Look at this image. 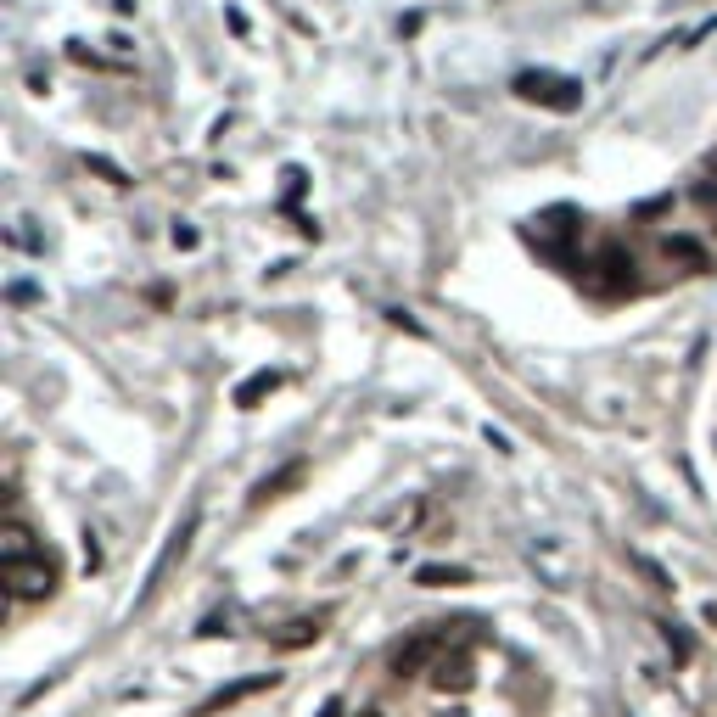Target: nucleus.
I'll return each instance as SVG.
<instances>
[{"label": "nucleus", "instance_id": "obj_1", "mask_svg": "<svg viewBox=\"0 0 717 717\" xmlns=\"http://www.w3.org/2000/svg\"><path fill=\"white\" fill-rule=\"evenodd\" d=\"M633 269H639V264H633L628 247H622V241H605L594 258L577 264V281H583V292H589V297H605V303H611V297L639 292V275H633Z\"/></svg>", "mask_w": 717, "mask_h": 717}, {"label": "nucleus", "instance_id": "obj_2", "mask_svg": "<svg viewBox=\"0 0 717 717\" xmlns=\"http://www.w3.org/2000/svg\"><path fill=\"white\" fill-rule=\"evenodd\" d=\"M0 589L17 605H40L57 594V566H51L45 549H34V555H0Z\"/></svg>", "mask_w": 717, "mask_h": 717}, {"label": "nucleus", "instance_id": "obj_3", "mask_svg": "<svg viewBox=\"0 0 717 717\" xmlns=\"http://www.w3.org/2000/svg\"><path fill=\"white\" fill-rule=\"evenodd\" d=\"M510 90H516L521 101L544 107V113H577V107H583V79H572V73L527 68V73H516V85Z\"/></svg>", "mask_w": 717, "mask_h": 717}, {"label": "nucleus", "instance_id": "obj_4", "mask_svg": "<svg viewBox=\"0 0 717 717\" xmlns=\"http://www.w3.org/2000/svg\"><path fill=\"white\" fill-rule=\"evenodd\" d=\"M538 230H527V236L538 241V253L544 258H555V264H572V253H566V241L572 236H583V225H577V213L572 208H555V213H544V219H533Z\"/></svg>", "mask_w": 717, "mask_h": 717}, {"label": "nucleus", "instance_id": "obj_5", "mask_svg": "<svg viewBox=\"0 0 717 717\" xmlns=\"http://www.w3.org/2000/svg\"><path fill=\"white\" fill-rule=\"evenodd\" d=\"M449 650V633H415V639H404V645L393 650V673L398 678H415V673H432L437 667V656Z\"/></svg>", "mask_w": 717, "mask_h": 717}, {"label": "nucleus", "instance_id": "obj_6", "mask_svg": "<svg viewBox=\"0 0 717 717\" xmlns=\"http://www.w3.org/2000/svg\"><path fill=\"white\" fill-rule=\"evenodd\" d=\"M471 684H477V661H471V650L449 645L443 656H437V667H432V689L437 695H465Z\"/></svg>", "mask_w": 717, "mask_h": 717}, {"label": "nucleus", "instance_id": "obj_7", "mask_svg": "<svg viewBox=\"0 0 717 717\" xmlns=\"http://www.w3.org/2000/svg\"><path fill=\"white\" fill-rule=\"evenodd\" d=\"M661 253L678 258V264H689V275H706V269H712L706 247H701V241H689V236H667V241H661Z\"/></svg>", "mask_w": 717, "mask_h": 717}, {"label": "nucleus", "instance_id": "obj_8", "mask_svg": "<svg viewBox=\"0 0 717 717\" xmlns=\"http://www.w3.org/2000/svg\"><path fill=\"white\" fill-rule=\"evenodd\" d=\"M303 477H309V465H303V460H292L286 471H275V477H264V482H258V488H253V505H264V499H281V493H286V488H297Z\"/></svg>", "mask_w": 717, "mask_h": 717}, {"label": "nucleus", "instance_id": "obj_9", "mask_svg": "<svg viewBox=\"0 0 717 717\" xmlns=\"http://www.w3.org/2000/svg\"><path fill=\"white\" fill-rule=\"evenodd\" d=\"M320 633H325V617H297V622H286V633H275V650H297L309 639H320Z\"/></svg>", "mask_w": 717, "mask_h": 717}, {"label": "nucleus", "instance_id": "obj_10", "mask_svg": "<svg viewBox=\"0 0 717 717\" xmlns=\"http://www.w3.org/2000/svg\"><path fill=\"white\" fill-rule=\"evenodd\" d=\"M275 387H281V370H258V376H247V381L236 387V404H241V409H253L258 398L275 393Z\"/></svg>", "mask_w": 717, "mask_h": 717}, {"label": "nucleus", "instance_id": "obj_11", "mask_svg": "<svg viewBox=\"0 0 717 717\" xmlns=\"http://www.w3.org/2000/svg\"><path fill=\"white\" fill-rule=\"evenodd\" d=\"M415 583H421V589H454V583H471V572H465V566H421Z\"/></svg>", "mask_w": 717, "mask_h": 717}, {"label": "nucleus", "instance_id": "obj_12", "mask_svg": "<svg viewBox=\"0 0 717 717\" xmlns=\"http://www.w3.org/2000/svg\"><path fill=\"white\" fill-rule=\"evenodd\" d=\"M6 555H34V533L23 521H6Z\"/></svg>", "mask_w": 717, "mask_h": 717}, {"label": "nucleus", "instance_id": "obj_13", "mask_svg": "<svg viewBox=\"0 0 717 717\" xmlns=\"http://www.w3.org/2000/svg\"><path fill=\"white\" fill-rule=\"evenodd\" d=\"M85 163H90V169H96V174H101V180H107V185H118V191H124V185H135V180H129V174H124V169H118V163H113V157H85Z\"/></svg>", "mask_w": 717, "mask_h": 717}, {"label": "nucleus", "instance_id": "obj_14", "mask_svg": "<svg viewBox=\"0 0 717 717\" xmlns=\"http://www.w3.org/2000/svg\"><path fill=\"white\" fill-rule=\"evenodd\" d=\"M661 633H667V645L678 650V661H689V639L678 633V622H661Z\"/></svg>", "mask_w": 717, "mask_h": 717}, {"label": "nucleus", "instance_id": "obj_15", "mask_svg": "<svg viewBox=\"0 0 717 717\" xmlns=\"http://www.w3.org/2000/svg\"><path fill=\"white\" fill-rule=\"evenodd\" d=\"M320 717H342V701H337V695H331V701L320 706Z\"/></svg>", "mask_w": 717, "mask_h": 717}, {"label": "nucleus", "instance_id": "obj_16", "mask_svg": "<svg viewBox=\"0 0 717 717\" xmlns=\"http://www.w3.org/2000/svg\"><path fill=\"white\" fill-rule=\"evenodd\" d=\"M353 717H381V712H353Z\"/></svg>", "mask_w": 717, "mask_h": 717}, {"label": "nucleus", "instance_id": "obj_17", "mask_svg": "<svg viewBox=\"0 0 717 717\" xmlns=\"http://www.w3.org/2000/svg\"><path fill=\"white\" fill-rule=\"evenodd\" d=\"M712 180H717V152H712Z\"/></svg>", "mask_w": 717, "mask_h": 717}]
</instances>
